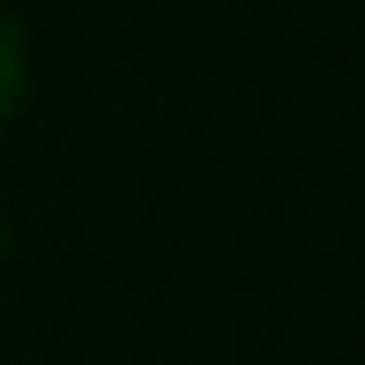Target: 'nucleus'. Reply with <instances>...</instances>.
<instances>
[{"mask_svg": "<svg viewBox=\"0 0 365 365\" xmlns=\"http://www.w3.org/2000/svg\"><path fill=\"white\" fill-rule=\"evenodd\" d=\"M15 97H23V45H15V30H8V15H0V127H8V112H15Z\"/></svg>", "mask_w": 365, "mask_h": 365, "instance_id": "obj_1", "label": "nucleus"}]
</instances>
